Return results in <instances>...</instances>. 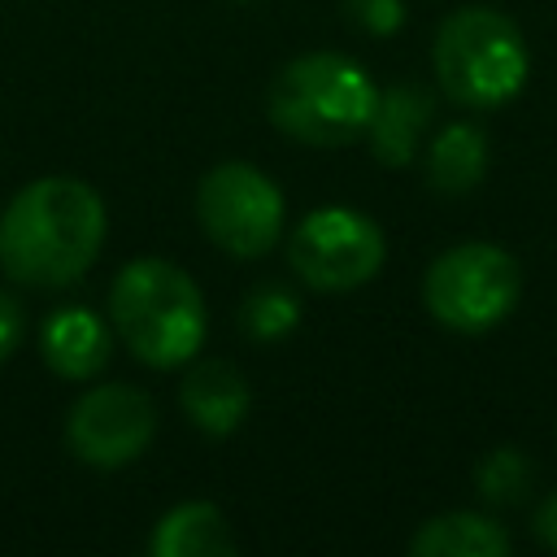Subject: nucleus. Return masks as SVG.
I'll return each mask as SVG.
<instances>
[{
	"label": "nucleus",
	"mask_w": 557,
	"mask_h": 557,
	"mask_svg": "<svg viewBox=\"0 0 557 557\" xmlns=\"http://www.w3.org/2000/svg\"><path fill=\"white\" fill-rule=\"evenodd\" d=\"M109 318L122 344L152 370L191 361L209 331L200 287L191 283L187 270L161 257H139L122 265L109 292Z\"/></svg>",
	"instance_id": "nucleus-2"
},
{
	"label": "nucleus",
	"mask_w": 557,
	"mask_h": 557,
	"mask_svg": "<svg viewBox=\"0 0 557 557\" xmlns=\"http://www.w3.org/2000/svg\"><path fill=\"white\" fill-rule=\"evenodd\" d=\"M344 13H348V22H357L366 35H379V39L396 35L400 22H405V4H400V0H348Z\"/></svg>",
	"instance_id": "nucleus-17"
},
{
	"label": "nucleus",
	"mask_w": 557,
	"mask_h": 557,
	"mask_svg": "<svg viewBox=\"0 0 557 557\" xmlns=\"http://www.w3.org/2000/svg\"><path fill=\"white\" fill-rule=\"evenodd\" d=\"M409 553L413 557H505L509 531L487 513L453 509V513L422 522L409 540Z\"/></svg>",
	"instance_id": "nucleus-13"
},
{
	"label": "nucleus",
	"mask_w": 557,
	"mask_h": 557,
	"mask_svg": "<svg viewBox=\"0 0 557 557\" xmlns=\"http://www.w3.org/2000/svg\"><path fill=\"white\" fill-rule=\"evenodd\" d=\"M183 413L205 435H231L248 413V383L231 361H200L183 379Z\"/></svg>",
	"instance_id": "nucleus-11"
},
{
	"label": "nucleus",
	"mask_w": 557,
	"mask_h": 557,
	"mask_svg": "<svg viewBox=\"0 0 557 557\" xmlns=\"http://www.w3.org/2000/svg\"><path fill=\"white\" fill-rule=\"evenodd\" d=\"M431 113H435V96L426 87H418V83H396V87L379 91L374 117L366 126L370 152L392 170L409 165L418 144H422V135H426V126H431Z\"/></svg>",
	"instance_id": "nucleus-10"
},
{
	"label": "nucleus",
	"mask_w": 557,
	"mask_h": 557,
	"mask_svg": "<svg viewBox=\"0 0 557 557\" xmlns=\"http://www.w3.org/2000/svg\"><path fill=\"white\" fill-rule=\"evenodd\" d=\"M196 218L222 252L257 261L274 252L283 235V191L257 165L222 161L196 187Z\"/></svg>",
	"instance_id": "nucleus-6"
},
{
	"label": "nucleus",
	"mask_w": 557,
	"mask_h": 557,
	"mask_svg": "<svg viewBox=\"0 0 557 557\" xmlns=\"http://www.w3.org/2000/svg\"><path fill=\"white\" fill-rule=\"evenodd\" d=\"M148 548H152V557H231L235 535L218 505L187 500V505H174L152 527Z\"/></svg>",
	"instance_id": "nucleus-12"
},
{
	"label": "nucleus",
	"mask_w": 557,
	"mask_h": 557,
	"mask_svg": "<svg viewBox=\"0 0 557 557\" xmlns=\"http://www.w3.org/2000/svg\"><path fill=\"white\" fill-rule=\"evenodd\" d=\"M157 435V405L131 383H100L83 392L65 418V444L96 470L131 466Z\"/></svg>",
	"instance_id": "nucleus-8"
},
{
	"label": "nucleus",
	"mask_w": 557,
	"mask_h": 557,
	"mask_svg": "<svg viewBox=\"0 0 557 557\" xmlns=\"http://www.w3.org/2000/svg\"><path fill=\"white\" fill-rule=\"evenodd\" d=\"M518 296H522L518 261L505 248L483 244V239L453 244L426 265V278H422L426 313L440 326L461 331V335L500 326L513 313Z\"/></svg>",
	"instance_id": "nucleus-5"
},
{
	"label": "nucleus",
	"mask_w": 557,
	"mask_h": 557,
	"mask_svg": "<svg viewBox=\"0 0 557 557\" xmlns=\"http://www.w3.org/2000/svg\"><path fill=\"white\" fill-rule=\"evenodd\" d=\"M531 535H535L544 548L557 553V492H548V496L540 500V509H535V518H531Z\"/></svg>",
	"instance_id": "nucleus-19"
},
{
	"label": "nucleus",
	"mask_w": 557,
	"mask_h": 557,
	"mask_svg": "<svg viewBox=\"0 0 557 557\" xmlns=\"http://www.w3.org/2000/svg\"><path fill=\"white\" fill-rule=\"evenodd\" d=\"M296 322H300V300L283 283H257L239 305V331L252 335L257 344L283 339Z\"/></svg>",
	"instance_id": "nucleus-15"
},
{
	"label": "nucleus",
	"mask_w": 557,
	"mask_h": 557,
	"mask_svg": "<svg viewBox=\"0 0 557 557\" xmlns=\"http://www.w3.org/2000/svg\"><path fill=\"white\" fill-rule=\"evenodd\" d=\"M474 487L487 505H518L531 492V461L518 448H492L474 470Z\"/></svg>",
	"instance_id": "nucleus-16"
},
{
	"label": "nucleus",
	"mask_w": 557,
	"mask_h": 557,
	"mask_svg": "<svg viewBox=\"0 0 557 557\" xmlns=\"http://www.w3.org/2000/svg\"><path fill=\"white\" fill-rule=\"evenodd\" d=\"M431 65L440 91L453 104L500 109L527 87L531 52L513 17L487 4H466L440 22Z\"/></svg>",
	"instance_id": "nucleus-4"
},
{
	"label": "nucleus",
	"mask_w": 557,
	"mask_h": 557,
	"mask_svg": "<svg viewBox=\"0 0 557 557\" xmlns=\"http://www.w3.org/2000/svg\"><path fill=\"white\" fill-rule=\"evenodd\" d=\"M22 335H26V313H22V305H17L9 292H0V366L17 352Z\"/></svg>",
	"instance_id": "nucleus-18"
},
{
	"label": "nucleus",
	"mask_w": 557,
	"mask_h": 557,
	"mask_svg": "<svg viewBox=\"0 0 557 557\" xmlns=\"http://www.w3.org/2000/svg\"><path fill=\"white\" fill-rule=\"evenodd\" d=\"M487 131L474 122H448L426 148V183L444 196H466L487 174Z\"/></svg>",
	"instance_id": "nucleus-14"
},
{
	"label": "nucleus",
	"mask_w": 557,
	"mask_h": 557,
	"mask_svg": "<svg viewBox=\"0 0 557 557\" xmlns=\"http://www.w3.org/2000/svg\"><path fill=\"white\" fill-rule=\"evenodd\" d=\"M104 231V200L87 183L35 178L0 213V270L26 287H70L100 257Z\"/></svg>",
	"instance_id": "nucleus-1"
},
{
	"label": "nucleus",
	"mask_w": 557,
	"mask_h": 557,
	"mask_svg": "<svg viewBox=\"0 0 557 557\" xmlns=\"http://www.w3.org/2000/svg\"><path fill=\"white\" fill-rule=\"evenodd\" d=\"M39 352H44V361L61 379L87 383V379H96L109 366L113 335H109V326H104V318L96 309L65 305V309H52L44 318V326H39Z\"/></svg>",
	"instance_id": "nucleus-9"
},
{
	"label": "nucleus",
	"mask_w": 557,
	"mask_h": 557,
	"mask_svg": "<svg viewBox=\"0 0 557 557\" xmlns=\"http://www.w3.org/2000/svg\"><path fill=\"white\" fill-rule=\"evenodd\" d=\"M387 257V239L374 218L326 205L300 218V226L287 239V261L296 278H305L313 292H352L366 287Z\"/></svg>",
	"instance_id": "nucleus-7"
},
{
	"label": "nucleus",
	"mask_w": 557,
	"mask_h": 557,
	"mask_svg": "<svg viewBox=\"0 0 557 557\" xmlns=\"http://www.w3.org/2000/svg\"><path fill=\"white\" fill-rule=\"evenodd\" d=\"M379 104L374 78L344 52H305L287 61L265 96L270 122L318 148H339L366 135Z\"/></svg>",
	"instance_id": "nucleus-3"
}]
</instances>
